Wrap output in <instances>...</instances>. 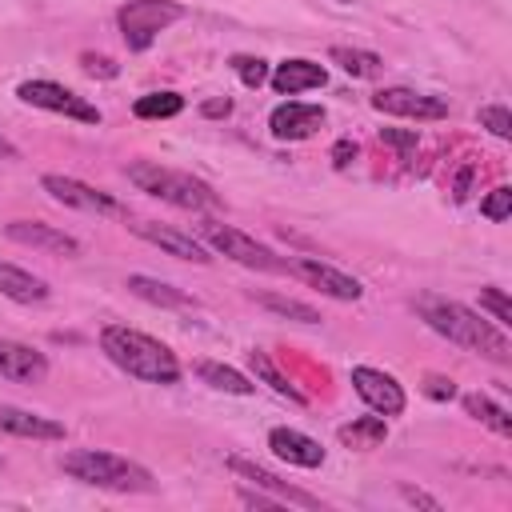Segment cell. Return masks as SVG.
<instances>
[{"instance_id":"1","label":"cell","mask_w":512,"mask_h":512,"mask_svg":"<svg viewBox=\"0 0 512 512\" xmlns=\"http://www.w3.org/2000/svg\"><path fill=\"white\" fill-rule=\"evenodd\" d=\"M416 312H420V320H424L432 332H440L444 340H452V344H460V348H468V352H480V356H488V360H496V364H504V360L512 356V344H508L504 328L492 324V320H484L480 312H472V308L460 304V300L416 296Z\"/></svg>"},{"instance_id":"2","label":"cell","mask_w":512,"mask_h":512,"mask_svg":"<svg viewBox=\"0 0 512 512\" xmlns=\"http://www.w3.org/2000/svg\"><path fill=\"white\" fill-rule=\"evenodd\" d=\"M100 348L104 356L124 368L128 376L144 380V384H176L180 380V360L168 344H160L148 332H136L128 324H104L100 328Z\"/></svg>"},{"instance_id":"3","label":"cell","mask_w":512,"mask_h":512,"mask_svg":"<svg viewBox=\"0 0 512 512\" xmlns=\"http://www.w3.org/2000/svg\"><path fill=\"white\" fill-rule=\"evenodd\" d=\"M60 468L72 480L92 484V488H108V492H152L156 488V480L144 464L116 456V452H104V448H72L60 456Z\"/></svg>"},{"instance_id":"4","label":"cell","mask_w":512,"mask_h":512,"mask_svg":"<svg viewBox=\"0 0 512 512\" xmlns=\"http://www.w3.org/2000/svg\"><path fill=\"white\" fill-rule=\"evenodd\" d=\"M128 180H132L140 192L160 196V200H168V204H176V208H188V212H204V208H216V204H220V196H216L200 176L180 172V168H164V164H156V160H136V164H128Z\"/></svg>"},{"instance_id":"5","label":"cell","mask_w":512,"mask_h":512,"mask_svg":"<svg viewBox=\"0 0 512 512\" xmlns=\"http://www.w3.org/2000/svg\"><path fill=\"white\" fill-rule=\"evenodd\" d=\"M188 8L180 0H128L120 12H116V24L124 32V44L132 52H144L168 24L184 20Z\"/></svg>"},{"instance_id":"6","label":"cell","mask_w":512,"mask_h":512,"mask_svg":"<svg viewBox=\"0 0 512 512\" xmlns=\"http://www.w3.org/2000/svg\"><path fill=\"white\" fill-rule=\"evenodd\" d=\"M200 236H204L220 256H228V260H236V264H244V268H256V272H284V268H288L268 244H260L256 236H248V232H240V228H232V224L204 220V224H200Z\"/></svg>"},{"instance_id":"7","label":"cell","mask_w":512,"mask_h":512,"mask_svg":"<svg viewBox=\"0 0 512 512\" xmlns=\"http://www.w3.org/2000/svg\"><path fill=\"white\" fill-rule=\"evenodd\" d=\"M40 188L56 200V204H68V208H80V212H96V216H112V220H128V208L108 196L104 188H92L76 176H60V172H48L40 176Z\"/></svg>"},{"instance_id":"8","label":"cell","mask_w":512,"mask_h":512,"mask_svg":"<svg viewBox=\"0 0 512 512\" xmlns=\"http://www.w3.org/2000/svg\"><path fill=\"white\" fill-rule=\"evenodd\" d=\"M16 96L32 108H44V112H60L68 120H80V124H100V108L88 104L84 96H76L72 88L56 84V80H24L16 88Z\"/></svg>"},{"instance_id":"9","label":"cell","mask_w":512,"mask_h":512,"mask_svg":"<svg viewBox=\"0 0 512 512\" xmlns=\"http://www.w3.org/2000/svg\"><path fill=\"white\" fill-rule=\"evenodd\" d=\"M372 108L388 112V116H408V120H440V116H448V100L444 96L416 92V88H380L372 96Z\"/></svg>"},{"instance_id":"10","label":"cell","mask_w":512,"mask_h":512,"mask_svg":"<svg viewBox=\"0 0 512 512\" xmlns=\"http://www.w3.org/2000/svg\"><path fill=\"white\" fill-rule=\"evenodd\" d=\"M352 388L356 396L376 412V416H400L404 412V388L380 372V368H368V364H356L352 368Z\"/></svg>"},{"instance_id":"11","label":"cell","mask_w":512,"mask_h":512,"mask_svg":"<svg viewBox=\"0 0 512 512\" xmlns=\"http://www.w3.org/2000/svg\"><path fill=\"white\" fill-rule=\"evenodd\" d=\"M320 124H324V108L320 104H304V100H284L268 116V128H272L276 140H308Z\"/></svg>"},{"instance_id":"12","label":"cell","mask_w":512,"mask_h":512,"mask_svg":"<svg viewBox=\"0 0 512 512\" xmlns=\"http://www.w3.org/2000/svg\"><path fill=\"white\" fill-rule=\"evenodd\" d=\"M132 232H136L140 240L156 244L160 252L176 256V260H192V264H208V260H212L208 248H204L196 236L180 232V228H168V224H156V220H140V224H132Z\"/></svg>"},{"instance_id":"13","label":"cell","mask_w":512,"mask_h":512,"mask_svg":"<svg viewBox=\"0 0 512 512\" xmlns=\"http://www.w3.org/2000/svg\"><path fill=\"white\" fill-rule=\"evenodd\" d=\"M4 236L16 240V244H28V248H44L52 256H80V240L52 228V224H40V220H12L4 224Z\"/></svg>"},{"instance_id":"14","label":"cell","mask_w":512,"mask_h":512,"mask_svg":"<svg viewBox=\"0 0 512 512\" xmlns=\"http://www.w3.org/2000/svg\"><path fill=\"white\" fill-rule=\"evenodd\" d=\"M296 272H300L312 288H320L324 296H332V300H360V296H364V284H360L356 276H348V272H340V268H332V264H324V260L304 256V260H296Z\"/></svg>"},{"instance_id":"15","label":"cell","mask_w":512,"mask_h":512,"mask_svg":"<svg viewBox=\"0 0 512 512\" xmlns=\"http://www.w3.org/2000/svg\"><path fill=\"white\" fill-rule=\"evenodd\" d=\"M228 468L236 472V476H244V480H252L256 488H264V492H276L284 504H300V508H320V500L312 496V492H304V488H296V484H288V480H280L276 472H268V468H260L256 460H244V456H228Z\"/></svg>"},{"instance_id":"16","label":"cell","mask_w":512,"mask_h":512,"mask_svg":"<svg viewBox=\"0 0 512 512\" xmlns=\"http://www.w3.org/2000/svg\"><path fill=\"white\" fill-rule=\"evenodd\" d=\"M0 376L16 380V384H36L48 376V360L40 348L32 344H16V340H0Z\"/></svg>"},{"instance_id":"17","label":"cell","mask_w":512,"mask_h":512,"mask_svg":"<svg viewBox=\"0 0 512 512\" xmlns=\"http://www.w3.org/2000/svg\"><path fill=\"white\" fill-rule=\"evenodd\" d=\"M0 432L8 436H24V440H64V424L16 404H0Z\"/></svg>"},{"instance_id":"18","label":"cell","mask_w":512,"mask_h":512,"mask_svg":"<svg viewBox=\"0 0 512 512\" xmlns=\"http://www.w3.org/2000/svg\"><path fill=\"white\" fill-rule=\"evenodd\" d=\"M268 84H272L280 96H300V92H308V88H324V84H328V72H324V64L296 56V60L276 64V72H268Z\"/></svg>"},{"instance_id":"19","label":"cell","mask_w":512,"mask_h":512,"mask_svg":"<svg viewBox=\"0 0 512 512\" xmlns=\"http://www.w3.org/2000/svg\"><path fill=\"white\" fill-rule=\"evenodd\" d=\"M268 448H272L280 460L296 464V468H320V464H324L320 440H312V436H304V432H296V428H272V432H268Z\"/></svg>"},{"instance_id":"20","label":"cell","mask_w":512,"mask_h":512,"mask_svg":"<svg viewBox=\"0 0 512 512\" xmlns=\"http://www.w3.org/2000/svg\"><path fill=\"white\" fill-rule=\"evenodd\" d=\"M0 296H8L16 304H40V300H48V284L40 276H32L28 268L0 260Z\"/></svg>"},{"instance_id":"21","label":"cell","mask_w":512,"mask_h":512,"mask_svg":"<svg viewBox=\"0 0 512 512\" xmlns=\"http://www.w3.org/2000/svg\"><path fill=\"white\" fill-rule=\"evenodd\" d=\"M196 376H200L208 388L228 392V396H252V392H256V384H252L244 372H236V368H228V364H216V360H200V364H196Z\"/></svg>"},{"instance_id":"22","label":"cell","mask_w":512,"mask_h":512,"mask_svg":"<svg viewBox=\"0 0 512 512\" xmlns=\"http://www.w3.org/2000/svg\"><path fill=\"white\" fill-rule=\"evenodd\" d=\"M124 288H128L132 296L148 300V304H160V308H188V304H192L180 288H172V284H164V280H156V276H128Z\"/></svg>"},{"instance_id":"23","label":"cell","mask_w":512,"mask_h":512,"mask_svg":"<svg viewBox=\"0 0 512 512\" xmlns=\"http://www.w3.org/2000/svg\"><path fill=\"white\" fill-rule=\"evenodd\" d=\"M248 364H252V372H256V376H260L276 396H288L292 404H308V396H304V392H300V388H296V384H292V380H288V376L268 360V352H260V348H256V352H248Z\"/></svg>"},{"instance_id":"24","label":"cell","mask_w":512,"mask_h":512,"mask_svg":"<svg viewBox=\"0 0 512 512\" xmlns=\"http://www.w3.org/2000/svg\"><path fill=\"white\" fill-rule=\"evenodd\" d=\"M340 440L348 448H376L388 440V424H384V416H360V420L340 428Z\"/></svg>"},{"instance_id":"25","label":"cell","mask_w":512,"mask_h":512,"mask_svg":"<svg viewBox=\"0 0 512 512\" xmlns=\"http://www.w3.org/2000/svg\"><path fill=\"white\" fill-rule=\"evenodd\" d=\"M328 60L340 64L352 80H368V76L380 72V56H376V52H364V48H344V44H336V48L328 52Z\"/></svg>"},{"instance_id":"26","label":"cell","mask_w":512,"mask_h":512,"mask_svg":"<svg viewBox=\"0 0 512 512\" xmlns=\"http://www.w3.org/2000/svg\"><path fill=\"white\" fill-rule=\"evenodd\" d=\"M464 412L472 416V420H480V424H488L492 432H500V436H512V416L500 408V404H492L488 396H480V392H472V396H464Z\"/></svg>"},{"instance_id":"27","label":"cell","mask_w":512,"mask_h":512,"mask_svg":"<svg viewBox=\"0 0 512 512\" xmlns=\"http://www.w3.org/2000/svg\"><path fill=\"white\" fill-rule=\"evenodd\" d=\"M132 112L140 120H168V116H180L184 112V96L180 92H148L132 104Z\"/></svg>"},{"instance_id":"28","label":"cell","mask_w":512,"mask_h":512,"mask_svg":"<svg viewBox=\"0 0 512 512\" xmlns=\"http://www.w3.org/2000/svg\"><path fill=\"white\" fill-rule=\"evenodd\" d=\"M256 304H260V308H268V312H276V316H284V320H296V324H320V312H316L312 304L292 300V296L260 292V296H256Z\"/></svg>"},{"instance_id":"29","label":"cell","mask_w":512,"mask_h":512,"mask_svg":"<svg viewBox=\"0 0 512 512\" xmlns=\"http://www.w3.org/2000/svg\"><path fill=\"white\" fill-rule=\"evenodd\" d=\"M232 72L240 76L244 88H264L268 84V60H260V56H232Z\"/></svg>"},{"instance_id":"30","label":"cell","mask_w":512,"mask_h":512,"mask_svg":"<svg viewBox=\"0 0 512 512\" xmlns=\"http://www.w3.org/2000/svg\"><path fill=\"white\" fill-rule=\"evenodd\" d=\"M480 312H488L492 316V324H500V328H508L512 324V304H508V296H504V288H480Z\"/></svg>"},{"instance_id":"31","label":"cell","mask_w":512,"mask_h":512,"mask_svg":"<svg viewBox=\"0 0 512 512\" xmlns=\"http://www.w3.org/2000/svg\"><path fill=\"white\" fill-rule=\"evenodd\" d=\"M480 124H484L492 136H500V140L512 136V112H508L504 104H484V108H480Z\"/></svg>"},{"instance_id":"32","label":"cell","mask_w":512,"mask_h":512,"mask_svg":"<svg viewBox=\"0 0 512 512\" xmlns=\"http://www.w3.org/2000/svg\"><path fill=\"white\" fill-rule=\"evenodd\" d=\"M480 212L488 216V220H508V212H512V188H492L484 200H480Z\"/></svg>"},{"instance_id":"33","label":"cell","mask_w":512,"mask_h":512,"mask_svg":"<svg viewBox=\"0 0 512 512\" xmlns=\"http://www.w3.org/2000/svg\"><path fill=\"white\" fill-rule=\"evenodd\" d=\"M380 140L392 144V148H400V152H412L420 136H416V128H408V132L404 128H380Z\"/></svg>"},{"instance_id":"34","label":"cell","mask_w":512,"mask_h":512,"mask_svg":"<svg viewBox=\"0 0 512 512\" xmlns=\"http://www.w3.org/2000/svg\"><path fill=\"white\" fill-rule=\"evenodd\" d=\"M80 64H84V72H88V76H108V80H112V76L120 72L108 56H92V52H84V56H80Z\"/></svg>"},{"instance_id":"35","label":"cell","mask_w":512,"mask_h":512,"mask_svg":"<svg viewBox=\"0 0 512 512\" xmlns=\"http://www.w3.org/2000/svg\"><path fill=\"white\" fill-rule=\"evenodd\" d=\"M424 392H428L432 400H452V396H456V384L444 380V376H428V380H424Z\"/></svg>"},{"instance_id":"36","label":"cell","mask_w":512,"mask_h":512,"mask_svg":"<svg viewBox=\"0 0 512 512\" xmlns=\"http://www.w3.org/2000/svg\"><path fill=\"white\" fill-rule=\"evenodd\" d=\"M400 496H404L408 504H420V508H428V512H440V500H432V496H428V492H420V488H408V484H404V488H400Z\"/></svg>"},{"instance_id":"37","label":"cell","mask_w":512,"mask_h":512,"mask_svg":"<svg viewBox=\"0 0 512 512\" xmlns=\"http://www.w3.org/2000/svg\"><path fill=\"white\" fill-rule=\"evenodd\" d=\"M352 156H356V144H352V140H336V148H332V164H336V168H348Z\"/></svg>"},{"instance_id":"38","label":"cell","mask_w":512,"mask_h":512,"mask_svg":"<svg viewBox=\"0 0 512 512\" xmlns=\"http://www.w3.org/2000/svg\"><path fill=\"white\" fill-rule=\"evenodd\" d=\"M240 504H248V508H280L284 500H272V496H260V492H240Z\"/></svg>"},{"instance_id":"39","label":"cell","mask_w":512,"mask_h":512,"mask_svg":"<svg viewBox=\"0 0 512 512\" xmlns=\"http://www.w3.org/2000/svg\"><path fill=\"white\" fill-rule=\"evenodd\" d=\"M200 112L204 116H228L232 112V100H208V104H200Z\"/></svg>"},{"instance_id":"40","label":"cell","mask_w":512,"mask_h":512,"mask_svg":"<svg viewBox=\"0 0 512 512\" xmlns=\"http://www.w3.org/2000/svg\"><path fill=\"white\" fill-rule=\"evenodd\" d=\"M12 156H16V148H12V144L0 136V160H12Z\"/></svg>"},{"instance_id":"41","label":"cell","mask_w":512,"mask_h":512,"mask_svg":"<svg viewBox=\"0 0 512 512\" xmlns=\"http://www.w3.org/2000/svg\"><path fill=\"white\" fill-rule=\"evenodd\" d=\"M340 4H352V0H340Z\"/></svg>"},{"instance_id":"42","label":"cell","mask_w":512,"mask_h":512,"mask_svg":"<svg viewBox=\"0 0 512 512\" xmlns=\"http://www.w3.org/2000/svg\"><path fill=\"white\" fill-rule=\"evenodd\" d=\"M0 464H4V460H0Z\"/></svg>"}]
</instances>
